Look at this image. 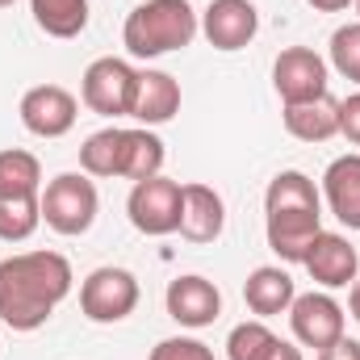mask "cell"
<instances>
[{
    "label": "cell",
    "instance_id": "obj_1",
    "mask_svg": "<svg viewBox=\"0 0 360 360\" xmlns=\"http://www.w3.org/2000/svg\"><path fill=\"white\" fill-rule=\"evenodd\" d=\"M72 264L59 252H17L0 260V323L13 331H38L72 293Z\"/></svg>",
    "mask_w": 360,
    "mask_h": 360
},
{
    "label": "cell",
    "instance_id": "obj_2",
    "mask_svg": "<svg viewBox=\"0 0 360 360\" xmlns=\"http://www.w3.org/2000/svg\"><path fill=\"white\" fill-rule=\"evenodd\" d=\"M201 30V17L193 13L188 0H143L139 8H130L126 25H122V42L134 59H160L184 51Z\"/></svg>",
    "mask_w": 360,
    "mask_h": 360
},
{
    "label": "cell",
    "instance_id": "obj_3",
    "mask_svg": "<svg viewBox=\"0 0 360 360\" xmlns=\"http://www.w3.org/2000/svg\"><path fill=\"white\" fill-rule=\"evenodd\" d=\"M38 201H42V222H46L55 235H68V239L92 231L96 210H101L96 184H92V176H84V172H59V176L42 188Z\"/></svg>",
    "mask_w": 360,
    "mask_h": 360
},
{
    "label": "cell",
    "instance_id": "obj_4",
    "mask_svg": "<svg viewBox=\"0 0 360 360\" xmlns=\"http://www.w3.org/2000/svg\"><path fill=\"white\" fill-rule=\"evenodd\" d=\"M139 306V276L130 269H92L80 285V310L89 323H122Z\"/></svg>",
    "mask_w": 360,
    "mask_h": 360
},
{
    "label": "cell",
    "instance_id": "obj_5",
    "mask_svg": "<svg viewBox=\"0 0 360 360\" xmlns=\"http://www.w3.org/2000/svg\"><path fill=\"white\" fill-rule=\"evenodd\" d=\"M126 214L134 222L139 235L164 239L180 231V184L168 180L164 172L151 180H134L130 197H126Z\"/></svg>",
    "mask_w": 360,
    "mask_h": 360
},
{
    "label": "cell",
    "instance_id": "obj_6",
    "mask_svg": "<svg viewBox=\"0 0 360 360\" xmlns=\"http://www.w3.org/2000/svg\"><path fill=\"white\" fill-rule=\"evenodd\" d=\"M134 80H139V72H134L126 59L105 55V59H92L89 68H84L80 96H84V105H89L92 113H101V117H122V113H130Z\"/></svg>",
    "mask_w": 360,
    "mask_h": 360
},
{
    "label": "cell",
    "instance_id": "obj_7",
    "mask_svg": "<svg viewBox=\"0 0 360 360\" xmlns=\"http://www.w3.org/2000/svg\"><path fill=\"white\" fill-rule=\"evenodd\" d=\"M289 327H293V340L302 344V348H314V352H323V348H331V344H340L344 340V306L331 297V293H319V289H310V293H297L293 297V306H289Z\"/></svg>",
    "mask_w": 360,
    "mask_h": 360
},
{
    "label": "cell",
    "instance_id": "obj_8",
    "mask_svg": "<svg viewBox=\"0 0 360 360\" xmlns=\"http://www.w3.org/2000/svg\"><path fill=\"white\" fill-rule=\"evenodd\" d=\"M272 89L285 105L327 96V59L310 46H285L272 63Z\"/></svg>",
    "mask_w": 360,
    "mask_h": 360
},
{
    "label": "cell",
    "instance_id": "obj_9",
    "mask_svg": "<svg viewBox=\"0 0 360 360\" xmlns=\"http://www.w3.org/2000/svg\"><path fill=\"white\" fill-rule=\"evenodd\" d=\"M21 126L38 139H63L76 117H80V105L76 96L63 89V84H34V89L21 96Z\"/></svg>",
    "mask_w": 360,
    "mask_h": 360
},
{
    "label": "cell",
    "instance_id": "obj_10",
    "mask_svg": "<svg viewBox=\"0 0 360 360\" xmlns=\"http://www.w3.org/2000/svg\"><path fill=\"white\" fill-rule=\"evenodd\" d=\"M201 34L214 51H243L260 34V13L252 0H210L201 13Z\"/></svg>",
    "mask_w": 360,
    "mask_h": 360
},
{
    "label": "cell",
    "instance_id": "obj_11",
    "mask_svg": "<svg viewBox=\"0 0 360 360\" xmlns=\"http://www.w3.org/2000/svg\"><path fill=\"white\" fill-rule=\"evenodd\" d=\"M164 306H168V319H172V323L188 327V331H201V327H210V323L222 314V293H218L214 281L188 272V276H176V281L168 285Z\"/></svg>",
    "mask_w": 360,
    "mask_h": 360
},
{
    "label": "cell",
    "instance_id": "obj_12",
    "mask_svg": "<svg viewBox=\"0 0 360 360\" xmlns=\"http://www.w3.org/2000/svg\"><path fill=\"white\" fill-rule=\"evenodd\" d=\"M319 231H323V210H264V239L289 264L306 260Z\"/></svg>",
    "mask_w": 360,
    "mask_h": 360
},
{
    "label": "cell",
    "instance_id": "obj_13",
    "mask_svg": "<svg viewBox=\"0 0 360 360\" xmlns=\"http://www.w3.org/2000/svg\"><path fill=\"white\" fill-rule=\"evenodd\" d=\"M302 264H306V272H310L323 289H348L360 276L356 248H352L344 235H335V231H319Z\"/></svg>",
    "mask_w": 360,
    "mask_h": 360
},
{
    "label": "cell",
    "instance_id": "obj_14",
    "mask_svg": "<svg viewBox=\"0 0 360 360\" xmlns=\"http://www.w3.org/2000/svg\"><path fill=\"white\" fill-rule=\"evenodd\" d=\"M226 231V201L210 184H180V235L188 243H214Z\"/></svg>",
    "mask_w": 360,
    "mask_h": 360
},
{
    "label": "cell",
    "instance_id": "obj_15",
    "mask_svg": "<svg viewBox=\"0 0 360 360\" xmlns=\"http://www.w3.org/2000/svg\"><path fill=\"white\" fill-rule=\"evenodd\" d=\"M176 113H180L176 76L155 72V68L139 72V80H134V101H130V117L143 122V126H164V122H172Z\"/></svg>",
    "mask_w": 360,
    "mask_h": 360
},
{
    "label": "cell",
    "instance_id": "obj_16",
    "mask_svg": "<svg viewBox=\"0 0 360 360\" xmlns=\"http://www.w3.org/2000/svg\"><path fill=\"white\" fill-rule=\"evenodd\" d=\"M323 201L331 205V214L348 231H360V151L340 155V160L327 164V172H323Z\"/></svg>",
    "mask_w": 360,
    "mask_h": 360
},
{
    "label": "cell",
    "instance_id": "obj_17",
    "mask_svg": "<svg viewBox=\"0 0 360 360\" xmlns=\"http://www.w3.org/2000/svg\"><path fill=\"white\" fill-rule=\"evenodd\" d=\"M293 297H297L293 276L285 269H276V264H260V269L248 272V281H243V302H248V310L260 314V319L289 314Z\"/></svg>",
    "mask_w": 360,
    "mask_h": 360
},
{
    "label": "cell",
    "instance_id": "obj_18",
    "mask_svg": "<svg viewBox=\"0 0 360 360\" xmlns=\"http://www.w3.org/2000/svg\"><path fill=\"white\" fill-rule=\"evenodd\" d=\"M285 130L302 143H327L340 134V101L327 92V96H314V101H297V105H285Z\"/></svg>",
    "mask_w": 360,
    "mask_h": 360
},
{
    "label": "cell",
    "instance_id": "obj_19",
    "mask_svg": "<svg viewBox=\"0 0 360 360\" xmlns=\"http://www.w3.org/2000/svg\"><path fill=\"white\" fill-rule=\"evenodd\" d=\"M164 160H168V151H164V139L151 130V126H134V130H126V139H122V180H151L164 172Z\"/></svg>",
    "mask_w": 360,
    "mask_h": 360
},
{
    "label": "cell",
    "instance_id": "obj_20",
    "mask_svg": "<svg viewBox=\"0 0 360 360\" xmlns=\"http://www.w3.org/2000/svg\"><path fill=\"white\" fill-rule=\"evenodd\" d=\"M30 13L51 38H80L89 30V0H30Z\"/></svg>",
    "mask_w": 360,
    "mask_h": 360
},
{
    "label": "cell",
    "instance_id": "obj_21",
    "mask_svg": "<svg viewBox=\"0 0 360 360\" xmlns=\"http://www.w3.org/2000/svg\"><path fill=\"white\" fill-rule=\"evenodd\" d=\"M264 210H323V193H319V184L306 172L289 168V172H276L269 180Z\"/></svg>",
    "mask_w": 360,
    "mask_h": 360
},
{
    "label": "cell",
    "instance_id": "obj_22",
    "mask_svg": "<svg viewBox=\"0 0 360 360\" xmlns=\"http://www.w3.org/2000/svg\"><path fill=\"white\" fill-rule=\"evenodd\" d=\"M122 139H126L122 126H105V130H96V134L84 139V147H80V168H84V176L113 180L122 172Z\"/></svg>",
    "mask_w": 360,
    "mask_h": 360
},
{
    "label": "cell",
    "instance_id": "obj_23",
    "mask_svg": "<svg viewBox=\"0 0 360 360\" xmlns=\"http://www.w3.org/2000/svg\"><path fill=\"white\" fill-rule=\"evenodd\" d=\"M42 193V164L38 155L8 147L0 151V197H38Z\"/></svg>",
    "mask_w": 360,
    "mask_h": 360
},
{
    "label": "cell",
    "instance_id": "obj_24",
    "mask_svg": "<svg viewBox=\"0 0 360 360\" xmlns=\"http://www.w3.org/2000/svg\"><path fill=\"white\" fill-rule=\"evenodd\" d=\"M38 197H0V243H25L42 226V201Z\"/></svg>",
    "mask_w": 360,
    "mask_h": 360
},
{
    "label": "cell",
    "instance_id": "obj_25",
    "mask_svg": "<svg viewBox=\"0 0 360 360\" xmlns=\"http://www.w3.org/2000/svg\"><path fill=\"white\" fill-rule=\"evenodd\" d=\"M272 344H276V335L269 331V323L264 319H248V323H239L226 335V356L231 360H264L272 352Z\"/></svg>",
    "mask_w": 360,
    "mask_h": 360
},
{
    "label": "cell",
    "instance_id": "obj_26",
    "mask_svg": "<svg viewBox=\"0 0 360 360\" xmlns=\"http://www.w3.org/2000/svg\"><path fill=\"white\" fill-rule=\"evenodd\" d=\"M331 68L344 80L360 84V21H348L331 34Z\"/></svg>",
    "mask_w": 360,
    "mask_h": 360
},
{
    "label": "cell",
    "instance_id": "obj_27",
    "mask_svg": "<svg viewBox=\"0 0 360 360\" xmlns=\"http://www.w3.org/2000/svg\"><path fill=\"white\" fill-rule=\"evenodd\" d=\"M151 360H218L210 344L193 340V335H172V340H160L151 348Z\"/></svg>",
    "mask_w": 360,
    "mask_h": 360
},
{
    "label": "cell",
    "instance_id": "obj_28",
    "mask_svg": "<svg viewBox=\"0 0 360 360\" xmlns=\"http://www.w3.org/2000/svg\"><path fill=\"white\" fill-rule=\"evenodd\" d=\"M340 134H344L352 147H360V92H352V96L340 101Z\"/></svg>",
    "mask_w": 360,
    "mask_h": 360
},
{
    "label": "cell",
    "instance_id": "obj_29",
    "mask_svg": "<svg viewBox=\"0 0 360 360\" xmlns=\"http://www.w3.org/2000/svg\"><path fill=\"white\" fill-rule=\"evenodd\" d=\"M319 360H360V344H356V340H348V335H344L340 344L323 348V352H319Z\"/></svg>",
    "mask_w": 360,
    "mask_h": 360
},
{
    "label": "cell",
    "instance_id": "obj_30",
    "mask_svg": "<svg viewBox=\"0 0 360 360\" xmlns=\"http://www.w3.org/2000/svg\"><path fill=\"white\" fill-rule=\"evenodd\" d=\"M264 360H306L302 356V348H297V344H285V340H276V344H272V352Z\"/></svg>",
    "mask_w": 360,
    "mask_h": 360
},
{
    "label": "cell",
    "instance_id": "obj_31",
    "mask_svg": "<svg viewBox=\"0 0 360 360\" xmlns=\"http://www.w3.org/2000/svg\"><path fill=\"white\" fill-rule=\"evenodd\" d=\"M310 8H319V13H344V8H352V0H306Z\"/></svg>",
    "mask_w": 360,
    "mask_h": 360
},
{
    "label": "cell",
    "instance_id": "obj_32",
    "mask_svg": "<svg viewBox=\"0 0 360 360\" xmlns=\"http://www.w3.org/2000/svg\"><path fill=\"white\" fill-rule=\"evenodd\" d=\"M348 310H352V319L360 323V276L348 285Z\"/></svg>",
    "mask_w": 360,
    "mask_h": 360
},
{
    "label": "cell",
    "instance_id": "obj_33",
    "mask_svg": "<svg viewBox=\"0 0 360 360\" xmlns=\"http://www.w3.org/2000/svg\"><path fill=\"white\" fill-rule=\"evenodd\" d=\"M8 4H17V0H0V8H8Z\"/></svg>",
    "mask_w": 360,
    "mask_h": 360
},
{
    "label": "cell",
    "instance_id": "obj_34",
    "mask_svg": "<svg viewBox=\"0 0 360 360\" xmlns=\"http://www.w3.org/2000/svg\"><path fill=\"white\" fill-rule=\"evenodd\" d=\"M352 8H356V17H360V0H352Z\"/></svg>",
    "mask_w": 360,
    "mask_h": 360
}]
</instances>
